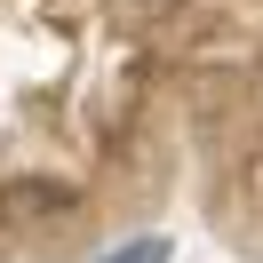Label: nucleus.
I'll list each match as a JSON object with an SVG mask.
<instances>
[{
	"mask_svg": "<svg viewBox=\"0 0 263 263\" xmlns=\"http://www.w3.org/2000/svg\"><path fill=\"white\" fill-rule=\"evenodd\" d=\"M24 208H64V192H0V215H24Z\"/></svg>",
	"mask_w": 263,
	"mask_h": 263,
	"instance_id": "2",
	"label": "nucleus"
},
{
	"mask_svg": "<svg viewBox=\"0 0 263 263\" xmlns=\"http://www.w3.org/2000/svg\"><path fill=\"white\" fill-rule=\"evenodd\" d=\"M176 255V239H160V231H144V239H128V247H104L96 263H167Z\"/></svg>",
	"mask_w": 263,
	"mask_h": 263,
	"instance_id": "1",
	"label": "nucleus"
}]
</instances>
